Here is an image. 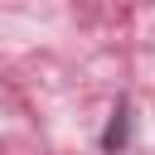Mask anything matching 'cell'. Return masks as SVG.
<instances>
[{"label": "cell", "instance_id": "1", "mask_svg": "<svg viewBox=\"0 0 155 155\" xmlns=\"http://www.w3.org/2000/svg\"><path fill=\"white\" fill-rule=\"evenodd\" d=\"M126 136H131V107L116 102V107H111V121H107V131H102V155H116V150L126 145Z\"/></svg>", "mask_w": 155, "mask_h": 155}]
</instances>
